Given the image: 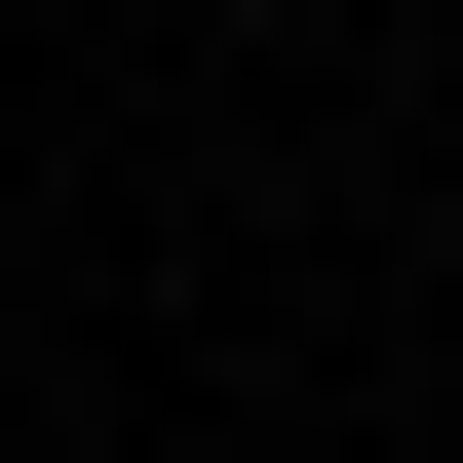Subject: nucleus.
Masks as SVG:
<instances>
[{
  "mask_svg": "<svg viewBox=\"0 0 463 463\" xmlns=\"http://www.w3.org/2000/svg\"><path fill=\"white\" fill-rule=\"evenodd\" d=\"M270 39H309V0H270Z\"/></svg>",
  "mask_w": 463,
  "mask_h": 463,
  "instance_id": "1",
  "label": "nucleus"
}]
</instances>
